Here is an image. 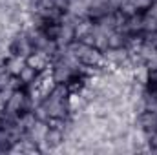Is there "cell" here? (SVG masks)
Instances as JSON below:
<instances>
[{
	"mask_svg": "<svg viewBox=\"0 0 157 155\" xmlns=\"http://www.w3.org/2000/svg\"><path fill=\"white\" fill-rule=\"evenodd\" d=\"M133 80L135 82H141L144 86H148V82L152 80V73L150 70L146 68V64H139V66H133Z\"/></svg>",
	"mask_w": 157,
	"mask_h": 155,
	"instance_id": "cell-5",
	"label": "cell"
},
{
	"mask_svg": "<svg viewBox=\"0 0 157 155\" xmlns=\"http://www.w3.org/2000/svg\"><path fill=\"white\" fill-rule=\"evenodd\" d=\"M66 104H68V110H70V112H78V110H84L86 99H84L80 93H68Z\"/></svg>",
	"mask_w": 157,
	"mask_h": 155,
	"instance_id": "cell-6",
	"label": "cell"
},
{
	"mask_svg": "<svg viewBox=\"0 0 157 155\" xmlns=\"http://www.w3.org/2000/svg\"><path fill=\"white\" fill-rule=\"evenodd\" d=\"M143 13H146V15H150V17H155V18H157V0H154V2H152V6H150L146 11H143Z\"/></svg>",
	"mask_w": 157,
	"mask_h": 155,
	"instance_id": "cell-10",
	"label": "cell"
},
{
	"mask_svg": "<svg viewBox=\"0 0 157 155\" xmlns=\"http://www.w3.org/2000/svg\"><path fill=\"white\" fill-rule=\"evenodd\" d=\"M26 64L28 66H31V68H35L37 71H44V70H48L53 62H51V59H49V55L48 53H44V51H40V49H35L31 55H28L26 57Z\"/></svg>",
	"mask_w": 157,
	"mask_h": 155,
	"instance_id": "cell-1",
	"label": "cell"
},
{
	"mask_svg": "<svg viewBox=\"0 0 157 155\" xmlns=\"http://www.w3.org/2000/svg\"><path fill=\"white\" fill-rule=\"evenodd\" d=\"M130 2H132L139 11H146V9L152 6V2H154V0H130Z\"/></svg>",
	"mask_w": 157,
	"mask_h": 155,
	"instance_id": "cell-9",
	"label": "cell"
},
{
	"mask_svg": "<svg viewBox=\"0 0 157 155\" xmlns=\"http://www.w3.org/2000/svg\"><path fill=\"white\" fill-rule=\"evenodd\" d=\"M37 75H39V71H37L35 68H31V66H28V64H26V66L22 68V71H20L18 78H20V82L24 84V88H28V86H31V84L35 82Z\"/></svg>",
	"mask_w": 157,
	"mask_h": 155,
	"instance_id": "cell-8",
	"label": "cell"
},
{
	"mask_svg": "<svg viewBox=\"0 0 157 155\" xmlns=\"http://www.w3.org/2000/svg\"><path fill=\"white\" fill-rule=\"evenodd\" d=\"M75 40V26H71V24H62V28H60V33H59V37H57V46L59 47H66L68 44H71Z\"/></svg>",
	"mask_w": 157,
	"mask_h": 155,
	"instance_id": "cell-3",
	"label": "cell"
},
{
	"mask_svg": "<svg viewBox=\"0 0 157 155\" xmlns=\"http://www.w3.org/2000/svg\"><path fill=\"white\" fill-rule=\"evenodd\" d=\"M126 33L119 31V29H113L110 35H108V47L112 49H117V47H124L126 46Z\"/></svg>",
	"mask_w": 157,
	"mask_h": 155,
	"instance_id": "cell-7",
	"label": "cell"
},
{
	"mask_svg": "<svg viewBox=\"0 0 157 155\" xmlns=\"http://www.w3.org/2000/svg\"><path fill=\"white\" fill-rule=\"evenodd\" d=\"M24 66H26V57H22V55H11L6 60V68L11 75H20Z\"/></svg>",
	"mask_w": 157,
	"mask_h": 155,
	"instance_id": "cell-4",
	"label": "cell"
},
{
	"mask_svg": "<svg viewBox=\"0 0 157 155\" xmlns=\"http://www.w3.org/2000/svg\"><path fill=\"white\" fill-rule=\"evenodd\" d=\"M93 28H95V20L91 17L78 18V22L75 24V40H82L86 35L93 33Z\"/></svg>",
	"mask_w": 157,
	"mask_h": 155,
	"instance_id": "cell-2",
	"label": "cell"
}]
</instances>
